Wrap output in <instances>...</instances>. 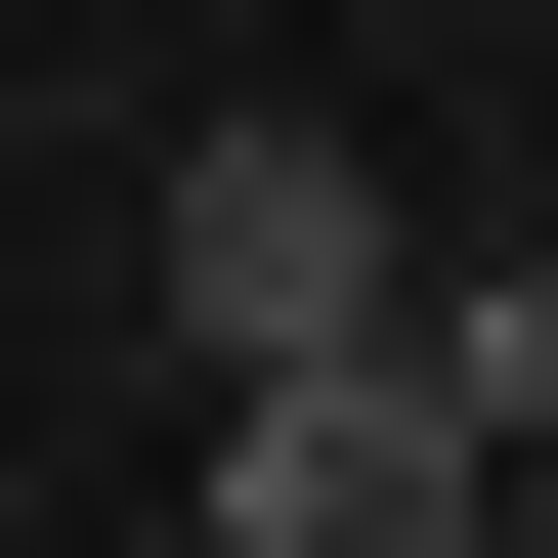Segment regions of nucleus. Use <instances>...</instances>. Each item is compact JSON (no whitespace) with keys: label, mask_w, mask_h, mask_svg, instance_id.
<instances>
[{"label":"nucleus","mask_w":558,"mask_h":558,"mask_svg":"<svg viewBox=\"0 0 558 558\" xmlns=\"http://www.w3.org/2000/svg\"><path fill=\"white\" fill-rule=\"evenodd\" d=\"M130 258H172V344H215V387H344L387 301H429V215H387L344 130H172V215H130Z\"/></svg>","instance_id":"f257e3e1"},{"label":"nucleus","mask_w":558,"mask_h":558,"mask_svg":"<svg viewBox=\"0 0 558 558\" xmlns=\"http://www.w3.org/2000/svg\"><path fill=\"white\" fill-rule=\"evenodd\" d=\"M473 515H515V473H473L387 344H344V387H215V558H473Z\"/></svg>","instance_id":"f03ea898"},{"label":"nucleus","mask_w":558,"mask_h":558,"mask_svg":"<svg viewBox=\"0 0 558 558\" xmlns=\"http://www.w3.org/2000/svg\"><path fill=\"white\" fill-rule=\"evenodd\" d=\"M387 387L473 429V473H558V258H429V301H387Z\"/></svg>","instance_id":"7ed1b4c3"},{"label":"nucleus","mask_w":558,"mask_h":558,"mask_svg":"<svg viewBox=\"0 0 558 558\" xmlns=\"http://www.w3.org/2000/svg\"><path fill=\"white\" fill-rule=\"evenodd\" d=\"M515 558H558V473H515Z\"/></svg>","instance_id":"20e7f679"}]
</instances>
